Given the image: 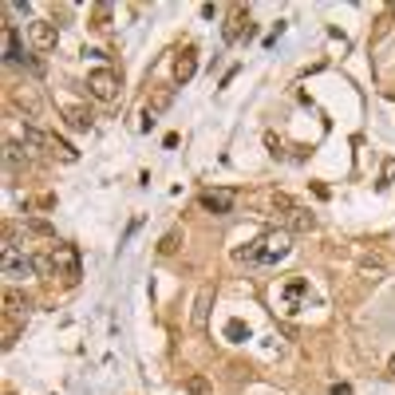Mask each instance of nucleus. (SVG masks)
Returning a JSON list of instances; mask_svg holds the SVG:
<instances>
[{
  "mask_svg": "<svg viewBox=\"0 0 395 395\" xmlns=\"http://www.w3.org/2000/svg\"><path fill=\"white\" fill-rule=\"evenodd\" d=\"M289 249H293V234L277 229V234L257 237L253 245L237 249V257H241V261H257V265H277L281 257H289Z\"/></svg>",
  "mask_w": 395,
  "mask_h": 395,
  "instance_id": "1",
  "label": "nucleus"
},
{
  "mask_svg": "<svg viewBox=\"0 0 395 395\" xmlns=\"http://www.w3.org/2000/svg\"><path fill=\"white\" fill-rule=\"evenodd\" d=\"M24 135H28V143H36V147L44 150V154H56L60 162H75V159H79V150L67 147V143H63L60 135H48V131H36V127H28Z\"/></svg>",
  "mask_w": 395,
  "mask_h": 395,
  "instance_id": "2",
  "label": "nucleus"
},
{
  "mask_svg": "<svg viewBox=\"0 0 395 395\" xmlns=\"http://www.w3.org/2000/svg\"><path fill=\"white\" fill-rule=\"evenodd\" d=\"M87 87H91V95L103 99V103H115V99H119V75H115V67H95V72L87 75Z\"/></svg>",
  "mask_w": 395,
  "mask_h": 395,
  "instance_id": "3",
  "label": "nucleus"
},
{
  "mask_svg": "<svg viewBox=\"0 0 395 395\" xmlns=\"http://www.w3.org/2000/svg\"><path fill=\"white\" fill-rule=\"evenodd\" d=\"M48 257H51V269L63 273V281H75V277H79V249H75L72 241H60Z\"/></svg>",
  "mask_w": 395,
  "mask_h": 395,
  "instance_id": "4",
  "label": "nucleus"
},
{
  "mask_svg": "<svg viewBox=\"0 0 395 395\" xmlns=\"http://www.w3.org/2000/svg\"><path fill=\"white\" fill-rule=\"evenodd\" d=\"M28 273H36V261L24 257L20 249H13V241H4V277L8 281H24Z\"/></svg>",
  "mask_w": 395,
  "mask_h": 395,
  "instance_id": "5",
  "label": "nucleus"
},
{
  "mask_svg": "<svg viewBox=\"0 0 395 395\" xmlns=\"http://www.w3.org/2000/svg\"><path fill=\"white\" fill-rule=\"evenodd\" d=\"M198 206H202V210H210V213H229L237 206V194L234 190H202V194H198Z\"/></svg>",
  "mask_w": 395,
  "mask_h": 395,
  "instance_id": "6",
  "label": "nucleus"
},
{
  "mask_svg": "<svg viewBox=\"0 0 395 395\" xmlns=\"http://www.w3.org/2000/svg\"><path fill=\"white\" fill-rule=\"evenodd\" d=\"M194 72H198V48L186 44V48L178 51V60H174V83H190Z\"/></svg>",
  "mask_w": 395,
  "mask_h": 395,
  "instance_id": "7",
  "label": "nucleus"
},
{
  "mask_svg": "<svg viewBox=\"0 0 395 395\" xmlns=\"http://www.w3.org/2000/svg\"><path fill=\"white\" fill-rule=\"evenodd\" d=\"M28 40H32L36 51H51L56 44H60V32H56L51 24H44V20H36V24L28 28Z\"/></svg>",
  "mask_w": 395,
  "mask_h": 395,
  "instance_id": "8",
  "label": "nucleus"
},
{
  "mask_svg": "<svg viewBox=\"0 0 395 395\" xmlns=\"http://www.w3.org/2000/svg\"><path fill=\"white\" fill-rule=\"evenodd\" d=\"M249 32V8H234V16L225 20V44H234V40H241Z\"/></svg>",
  "mask_w": 395,
  "mask_h": 395,
  "instance_id": "9",
  "label": "nucleus"
},
{
  "mask_svg": "<svg viewBox=\"0 0 395 395\" xmlns=\"http://www.w3.org/2000/svg\"><path fill=\"white\" fill-rule=\"evenodd\" d=\"M63 119H67L75 131H91V111H87L83 103H67V107H63Z\"/></svg>",
  "mask_w": 395,
  "mask_h": 395,
  "instance_id": "10",
  "label": "nucleus"
},
{
  "mask_svg": "<svg viewBox=\"0 0 395 395\" xmlns=\"http://www.w3.org/2000/svg\"><path fill=\"white\" fill-rule=\"evenodd\" d=\"M170 103H174L170 87H154V91H150V107H147V111L150 115H166V111H170Z\"/></svg>",
  "mask_w": 395,
  "mask_h": 395,
  "instance_id": "11",
  "label": "nucleus"
},
{
  "mask_svg": "<svg viewBox=\"0 0 395 395\" xmlns=\"http://www.w3.org/2000/svg\"><path fill=\"white\" fill-rule=\"evenodd\" d=\"M4 312H8V316H24L28 312V296L24 293H13V289H8V293H4Z\"/></svg>",
  "mask_w": 395,
  "mask_h": 395,
  "instance_id": "12",
  "label": "nucleus"
},
{
  "mask_svg": "<svg viewBox=\"0 0 395 395\" xmlns=\"http://www.w3.org/2000/svg\"><path fill=\"white\" fill-rule=\"evenodd\" d=\"M13 99L20 103V107H28V115H40V95H36V91H28V87H16Z\"/></svg>",
  "mask_w": 395,
  "mask_h": 395,
  "instance_id": "13",
  "label": "nucleus"
},
{
  "mask_svg": "<svg viewBox=\"0 0 395 395\" xmlns=\"http://www.w3.org/2000/svg\"><path fill=\"white\" fill-rule=\"evenodd\" d=\"M4 60H8V63L20 60V44H16V32H13V28H4Z\"/></svg>",
  "mask_w": 395,
  "mask_h": 395,
  "instance_id": "14",
  "label": "nucleus"
},
{
  "mask_svg": "<svg viewBox=\"0 0 395 395\" xmlns=\"http://www.w3.org/2000/svg\"><path fill=\"white\" fill-rule=\"evenodd\" d=\"M210 289H206V293H198V309H194V328H198V324H202V321H206V316H210Z\"/></svg>",
  "mask_w": 395,
  "mask_h": 395,
  "instance_id": "15",
  "label": "nucleus"
},
{
  "mask_svg": "<svg viewBox=\"0 0 395 395\" xmlns=\"http://www.w3.org/2000/svg\"><path fill=\"white\" fill-rule=\"evenodd\" d=\"M225 336H229L234 344H241V340H249V328L241 321H229V324H225Z\"/></svg>",
  "mask_w": 395,
  "mask_h": 395,
  "instance_id": "16",
  "label": "nucleus"
},
{
  "mask_svg": "<svg viewBox=\"0 0 395 395\" xmlns=\"http://www.w3.org/2000/svg\"><path fill=\"white\" fill-rule=\"evenodd\" d=\"M186 392H190V395H210V380H202V376H190V380H186Z\"/></svg>",
  "mask_w": 395,
  "mask_h": 395,
  "instance_id": "17",
  "label": "nucleus"
},
{
  "mask_svg": "<svg viewBox=\"0 0 395 395\" xmlns=\"http://www.w3.org/2000/svg\"><path fill=\"white\" fill-rule=\"evenodd\" d=\"M178 245H182V234H178V229H170V234L159 241V253H174Z\"/></svg>",
  "mask_w": 395,
  "mask_h": 395,
  "instance_id": "18",
  "label": "nucleus"
},
{
  "mask_svg": "<svg viewBox=\"0 0 395 395\" xmlns=\"http://www.w3.org/2000/svg\"><path fill=\"white\" fill-rule=\"evenodd\" d=\"M289 218H293L296 229H312V213H309V210H293Z\"/></svg>",
  "mask_w": 395,
  "mask_h": 395,
  "instance_id": "19",
  "label": "nucleus"
},
{
  "mask_svg": "<svg viewBox=\"0 0 395 395\" xmlns=\"http://www.w3.org/2000/svg\"><path fill=\"white\" fill-rule=\"evenodd\" d=\"M305 293H309V284H305V281H289V284H284V296H293V300H296V296H305Z\"/></svg>",
  "mask_w": 395,
  "mask_h": 395,
  "instance_id": "20",
  "label": "nucleus"
},
{
  "mask_svg": "<svg viewBox=\"0 0 395 395\" xmlns=\"http://www.w3.org/2000/svg\"><path fill=\"white\" fill-rule=\"evenodd\" d=\"M392 178H395V162L387 159V162H383V178H380V186H387V182H392Z\"/></svg>",
  "mask_w": 395,
  "mask_h": 395,
  "instance_id": "21",
  "label": "nucleus"
},
{
  "mask_svg": "<svg viewBox=\"0 0 395 395\" xmlns=\"http://www.w3.org/2000/svg\"><path fill=\"white\" fill-rule=\"evenodd\" d=\"M332 395H352V387H348V383H336V387H332Z\"/></svg>",
  "mask_w": 395,
  "mask_h": 395,
  "instance_id": "22",
  "label": "nucleus"
},
{
  "mask_svg": "<svg viewBox=\"0 0 395 395\" xmlns=\"http://www.w3.org/2000/svg\"><path fill=\"white\" fill-rule=\"evenodd\" d=\"M387 371H392V376H395V352H392V356H387Z\"/></svg>",
  "mask_w": 395,
  "mask_h": 395,
  "instance_id": "23",
  "label": "nucleus"
}]
</instances>
